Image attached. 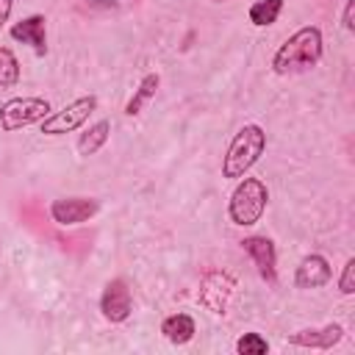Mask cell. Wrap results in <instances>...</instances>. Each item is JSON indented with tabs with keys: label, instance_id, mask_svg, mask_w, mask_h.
I'll return each mask as SVG.
<instances>
[{
	"label": "cell",
	"instance_id": "1",
	"mask_svg": "<svg viewBox=\"0 0 355 355\" xmlns=\"http://www.w3.org/2000/svg\"><path fill=\"white\" fill-rule=\"evenodd\" d=\"M319 58H322V33L319 28L311 25V28H300L291 39L280 44V50L272 58V67L277 75H288V72L311 69Z\"/></svg>",
	"mask_w": 355,
	"mask_h": 355
},
{
	"label": "cell",
	"instance_id": "2",
	"mask_svg": "<svg viewBox=\"0 0 355 355\" xmlns=\"http://www.w3.org/2000/svg\"><path fill=\"white\" fill-rule=\"evenodd\" d=\"M263 147H266L263 128L261 125H244L227 147V155L222 161V175L225 178H244V172L263 155Z\"/></svg>",
	"mask_w": 355,
	"mask_h": 355
},
{
	"label": "cell",
	"instance_id": "3",
	"mask_svg": "<svg viewBox=\"0 0 355 355\" xmlns=\"http://www.w3.org/2000/svg\"><path fill=\"white\" fill-rule=\"evenodd\" d=\"M266 200H269V191L266 186L258 180V178H244L233 194H230V219L233 225H255L261 216H263V208H266Z\"/></svg>",
	"mask_w": 355,
	"mask_h": 355
},
{
	"label": "cell",
	"instance_id": "4",
	"mask_svg": "<svg viewBox=\"0 0 355 355\" xmlns=\"http://www.w3.org/2000/svg\"><path fill=\"white\" fill-rule=\"evenodd\" d=\"M50 116V103L42 97H11L0 105V128L6 133L19 130L31 122H39Z\"/></svg>",
	"mask_w": 355,
	"mask_h": 355
},
{
	"label": "cell",
	"instance_id": "5",
	"mask_svg": "<svg viewBox=\"0 0 355 355\" xmlns=\"http://www.w3.org/2000/svg\"><path fill=\"white\" fill-rule=\"evenodd\" d=\"M94 108H97V97H94V94L78 97V100H72L69 105H64L61 111L44 116V119H42V133H47V136L69 133V130L80 128V125L89 119V114H92Z\"/></svg>",
	"mask_w": 355,
	"mask_h": 355
},
{
	"label": "cell",
	"instance_id": "6",
	"mask_svg": "<svg viewBox=\"0 0 355 355\" xmlns=\"http://www.w3.org/2000/svg\"><path fill=\"white\" fill-rule=\"evenodd\" d=\"M233 288H236V280L227 272H208L200 283V302L211 313H225Z\"/></svg>",
	"mask_w": 355,
	"mask_h": 355
},
{
	"label": "cell",
	"instance_id": "7",
	"mask_svg": "<svg viewBox=\"0 0 355 355\" xmlns=\"http://www.w3.org/2000/svg\"><path fill=\"white\" fill-rule=\"evenodd\" d=\"M244 252L252 258V263L258 266V275L275 286L277 283V252H275V241L266 239V236H247L241 241Z\"/></svg>",
	"mask_w": 355,
	"mask_h": 355
},
{
	"label": "cell",
	"instance_id": "8",
	"mask_svg": "<svg viewBox=\"0 0 355 355\" xmlns=\"http://www.w3.org/2000/svg\"><path fill=\"white\" fill-rule=\"evenodd\" d=\"M97 214V200L92 197H61L50 202V216L58 225H80Z\"/></svg>",
	"mask_w": 355,
	"mask_h": 355
},
{
	"label": "cell",
	"instance_id": "9",
	"mask_svg": "<svg viewBox=\"0 0 355 355\" xmlns=\"http://www.w3.org/2000/svg\"><path fill=\"white\" fill-rule=\"evenodd\" d=\"M130 288L122 277H114L105 288H103V297H100V311L108 322H125L130 316Z\"/></svg>",
	"mask_w": 355,
	"mask_h": 355
},
{
	"label": "cell",
	"instance_id": "10",
	"mask_svg": "<svg viewBox=\"0 0 355 355\" xmlns=\"http://www.w3.org/2000/svg\"><path fill=\"white\" fill-rule=\"evenodd\" d=\"M330 280V263L324 255H305L297 266L294 283L297 288H319Z\"/></svg>",
	"mask_w": 355,
	"mask_h": 355
},
{
	"label": "cell",
	"instance_id": "11",
	"mask_svg": "<svg viewBox=\"0 0 355 355\" xmlns=\"http://www.w3.org/2000/svg\"><path fill=\"white\" fill-rule=\"evenodd\" d=\"M344 336L341 324H324L319 330H297L288 336V344L294 347H311V349H330L333 344H338Z\"/></svg>",
	"mask_w": 355,
	"mask_h": 355
},
{
	"label": "cell",
	"instance_id": "12",
	"mask_svg": "<svg viewBox=\"0 0 355 355\" xmlns=\"http://www.w3.org/2000/svg\"><path fill=\"white\" fill-rule=\"evenodd\" d=\"M11 36L22 44H31L36 50V55H44L47 53V42H44V17L42 14H33V17H25L22 22H17L11 28Z\"/></svg>",
	"mask_w": 355,
	"mask_h": 355
},
{
	"label": "cell",
	"instance_id": "13",
	"mask_svg": "<svg viewBox=\"0 0 355 355\" xmlns=\"http://www.w3.org/2000/svg\"><path fill=\"white\" fill-rule=\"evenodd\" d=\"M161 333L172 341V344H186L191 341L194 336V319L189 313H175V316H166L161 322Z\"/></svg>",
	"mask_w": 355,
	"mask_h": 355
},
{
	"label": "cell",
	"instance_id": "14",
	"mask_svg": "<svg viewBox=\"0 0 355 355\" xmlns=\"http://www.w3.org/2000/svg\"><path fill=\"white\" fill-rule=\"evenodd\" d=\"M108 133H111V122H108V119H100L97 125H92V128L80 136V141H78V153H80V155H94V153L105 144Z\"/></svg>",
	"mask_w": 355,
	"mask_h": 355
},
{
	"label": "cell",
	"instance_id": "15",
	"mask_svg": "<svg viewBox=\"0 0 355 355\" xmlns=\"http://www.w3.org/2000/svg\"><path fill=\"white\" fill-rule=\"evenodd\" d=\"M158 83H161V78L155 75V72H150V75H144L141 78V83H139V89H136V94L128 100V105H125V114L128 116H136L139 111H141V105L155 94V89H158Z\"/></svg>",
	"mask_w": 355,
	"mask_h": 355
},
{
	"label": "cell",
	"instance_id": "16",
	"mask_svg": "<svg viewBox=\"0 0 355 355\" xmlns=\"http://www.w3.org/2000/svg\"><path fill=\"white\" fill-rule=\"evenodd\" d=\"M280 11H283V0H258V3H252V8H250V22L252 25H272L277 17H280Z\"/></svg>",
	"mask_w": 355,
	"mask_h": 355
},
{
	"label": "cell",
	"instance_id": "17",
	"mask_svg": "<svg viewBox=\"0 0 355 355\" xmlns=\"http://www.w3.org/2000/svg\"><path fill=\"white\" fill-rule=\"evenodd\" d=\"M19 80V61L8 47H0V86H14Z\"/></svg>",
	"mask_w": 355,
	"mask_h": 355
},
{
	"label": "cell",
	"instance_id": "18",
	"mask_svg": "<svg viewBox=\"0 0 355 355\" xmlns=\"http://www.w3.org/2000/svg\"><path fill=\"white\" fill-rule=\"evenodd\" d=\"M269 349V344H266V338H261L258 333H244L239 341H236V352H241V355H263Z\"/></svg>",
	"mask_w": 355,
	"mask_h": 355
},
{
	"label": "cell",
	"instance_id": "19",
	"mask_svg": "<svg viewBox=\"0 0 355 355\" xmlns=\"http://www.w3.org/2000/svg\"><path fill=\"white\" fill-rule=\"evenodd\" d=\"M338 288H341V294H352L355 291V261L352 258L344 263V272L338 277Z\"/></svg>",
	"mask_w": 355,
	"mask_h": 355
},
{
	"label": "cell",
	"instance_id": "20",
	"mask_svg": "<svg viewBox=\"0 0 355 355\" xmlns=\"http://www.w3.org/2000/svg\"><path fill=\"white\" fill-rule=\"evenodd\" d=\"M352 17H355V0H347V8H344V28H347V31L355 28Z\"/></svg>",
	"mask_w": 355,
	"mask_h": 355
},
{
	"label": "cell",
	"instance_id": "21",
	"mask_svg": "<svg viewBox=\"0 0 355 355\" xmlns=\"http://www.w3.org/2000/svg\"><path fill=\"white\" fill-rule=\"evenodd\" d=\"M8 14H11V0H0V28L8 19Z\"/></svg>",
	"mask_w": 355,
	"mask_h": 355
},
{
	"label": "cell",
	"instance_id": "22",
	"mask_svg": "<svg viewBox=\"0 0 355 355\" xmlns=\"http://www.w3.org/2000/svg\"><path fill=\"white\" fill-rule=\"evenodd\" d=\"M89 3H94V6H114V3H119V0H89Z\"/></svg>",
	"mask_w": 355,
	"mask_h": 355
},
{
	"label": "cell",
	"instance_id": "23",
	"mask_svg": "<svg viewBox=\"0 0 355 355\" xmlns=\"http://www.w3.org/2000/svg\"><path fill=\"white\" fill-rule=\"evenodd\" d=\"M214 3H222V0H214Z\"/></svg>",
	"mask_w": 355,
	"mask_h": 355
}]
</instances>
